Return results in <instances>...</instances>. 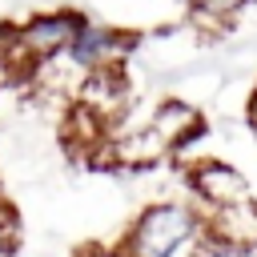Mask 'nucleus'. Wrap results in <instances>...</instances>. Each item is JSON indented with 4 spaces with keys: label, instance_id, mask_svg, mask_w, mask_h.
I'll use <instances>...</instances> for the list:
<instances>
[{
    "label": "nucleus",
    "instance_id": "obj_1",
    "mask_svg": "<svg viewBox=\"0 0 257 257\" xmlns=\"http://www.w3.org/2000/svg\"><path fill=\"white\" fill-rule=\"evenodd\" d=\"M205 237V213L193 201H153L120 237L124 257H193Z\"/></svg>",
    "mask_w": 257,
    "mask_h": 257
},
{
    "label": "nucleus",
    "instance_id": "obj_2",
    "mask_svg": "<svg viewBox=\"0 0 257 257\" xmlns=\"http://www.w3.org/2000/svg\"><path fill=\"white\" fill-rule=\"evenodd\" d=\"M84 20H88V16L76 12V8H48V12L28 16V20L16 28V52H20L24 68L36 72L40 64L64 56L68 44H72V36L80 32Z\"/></svg>",
    "mask_w": 257,
    "mask_h": 257
},
{
    "label": "nucleus",
    "instance_id": "obj_3",
    "mask_svg": "<svg viewBox=\"0 0 257 257\" xmlns=\"http://www.w3.org/2000/svg\"><path fill=\"white\" fill-rule=\"evenodd\" d=\"M137 48V32L120 28V24H104V20H84L80 32L72 36L64 60L88 76V72H104V68H124V60Z\"/></svg>",
    "mask_w": 257,
    "mask_h": 257
},
{
    "label": "nucleus",
    "instance_id": "obj_4",
    "mask_svg": "<svg viewBox=\"0 0 257 257\" xmlns=\"http://www.w3.org/2000/svg\"><path fill=\"white\" fill-rule=\"evenodd\" d=\"M185 181H189L193 205H197L201 213H209V209H225V205H241V201L253 197L249 177H245L237 165L217 161V157H201V161H193L189 173H185Z\"/></svg>",
    "mask_w": 257,
    "mask_h": 257
},
{
    "label": "nucleus",
    "instance_id": "obj_5",
    "mask_svg": "<svg viewBox=\"0 0 257 257\" xmlns=\"http://www.w3.org/2000/svg\"><path fill=\"white\" fill-rule=\"evenodd\" d=\"M72 104H80L84 112H92V116L104 120L108 128L124 124V112H128V104H133V88H128L124 68H104V72L80 76V84H76V92H72Z\"/></svg>",
    "mask_w": 257,
    "mask_h": 257
},
{
    "label": "nucleus",
    "instance_id": "obj_6",
    "mask_svg": "<svg viewBox=\"0 0 257 257\" xmlns=\"http://www.w3.org/2000/svg\"><path fill=\"white\" fill-rule=\"evenodd\" d=\"M145 124L169 145V153H181L185 145H193L197 137H205V116L193 100L185 96H165L153 104V112L145 116Z\"/></svg>",
    "mask_w": 257,
    "mask_h": 257
},
{
    "label": "nucleus",
    "instance_id": "obj_7",
    "mask_svg": "<svg viewBox=\"0 0 257 257\" xmlns=\"http://www.w3.org/2000/svg\"><path fill=\"white\" fill-rule=\"evenodd\" d=\"M205 237L241 253V257H253L257 253V201H241V205H225V209H209L205 213Z\"/></svg>",
    "mask_w": 257,
    "mask_h": 257
},
{
    "label": "nucleus",
    "instance_id": "obj_8",
    "mask_svg": "<svg viewBox=\"0 0 257 257\" xmlns=\"http://www.w3.org/2000/svg\"><path fill=\"white\" fill-rule=\"evenodd\" d=\"M245 4H249V0H185L189 20H193L197 28H205V32H209V28H213V32H225Z\"/></svg>",
    "mask_w": 257,
    "mask_h": 257
},
{
    "label": "nucleus",
    "instance_id": "obj_9",
    "mask_svg": "<svg viewBox=\"0 0 257 257\" xmlns=\"http://www.w3.org/2000/svg\"><path fill=\"white\" fill-rule=\"evenodd\" d=\"M16 241H20V221L8 205H0V257H16Z\"/></svg>",
    "mask_w": 257,
    "mask_h": 257
},
{
    "label": "nucleus",
    "instance_id": "obj_10",
    "mask_svg": "<svg viewBox=\"0 0 257 257\" xmlns=\"http://www.w3.org/2000/svg\"><path fill=\"white\" fill-rule=\"evenodd\" d=\"M76 257H124V249H120V245H88V249H80Z\"/></svg>",
    "mask_w": 257,
    "mask_h": 257
}]
</instances>
